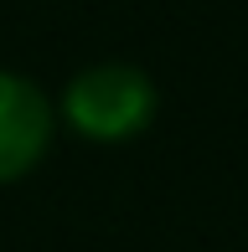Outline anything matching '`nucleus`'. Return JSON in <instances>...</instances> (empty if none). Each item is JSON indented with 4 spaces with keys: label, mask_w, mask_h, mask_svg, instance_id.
Listing matches in <instances>:
<instances>
[{
    "label": "nucleus",
    "mask_w": 248,
    "mask_h": 252,
    "mask_svg": "<svg viewBox=\"0 0 248 252\" xmlns=\"http://www.w3.org/2000/svg\"><path fill=\"white\" fill-rule=\"evenodd\" d=\"M57 134V103L26 72L0 67V186L31 175Z\"/></svg>",
    "instance_id": "f03ea898"
},
{
    "label": "nucleus",
    "mask_w": 248,
    "mask_h": 252,
    "mask_svg": "<svg viewBox=\"0 0 248 252\" xmlns=\"http://www.w3.org/2000/svg\"><path fill=\"white\" fill-rule=\"evenodd\" d=\"M161 113V88L134 62H93L67 77L57 98V124L88 144H129Z\"/></svg>",
    "instance_id": "f257e3e1"
}]
</instances>
